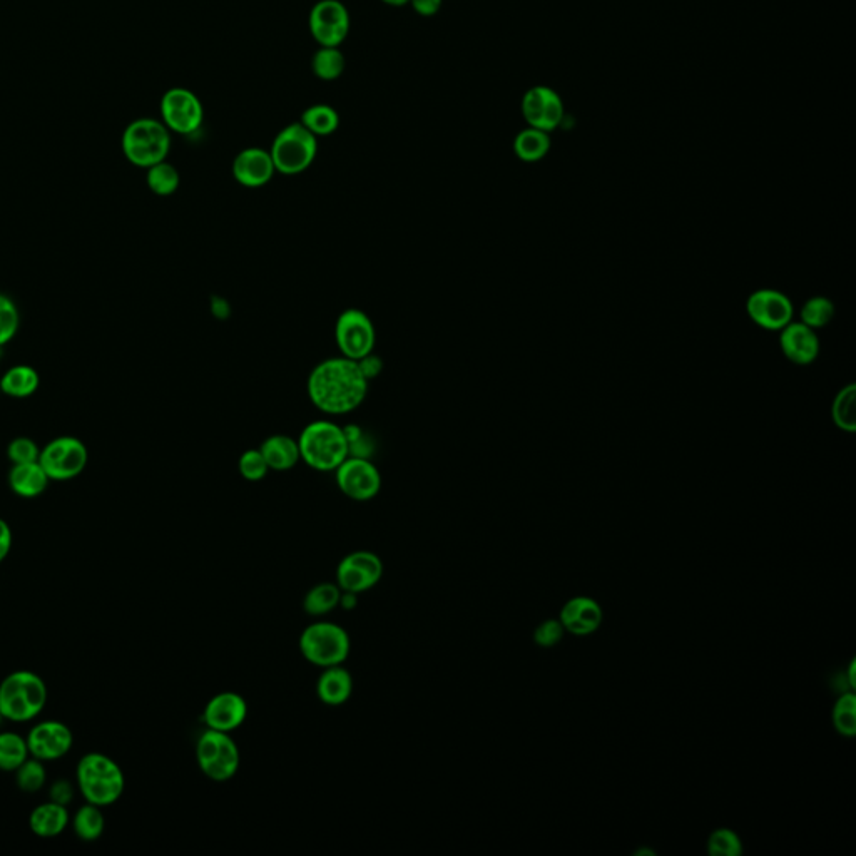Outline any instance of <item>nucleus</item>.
I'll return each instance as SVG.
<instances>
[{"instance_id": "48", "label": "nucleus", "mask_w": 856, "mask_h": 856, "mask_svg": "<svg viewBox=\"0 0 856 856\" xmlns=\"http://www.w3.org/2000/svg\"><path fill=\"white\" fill-rule=\"evenodd\" d=\"M382 2H385V4H388V6L402 7V6H407V4H408V2H410V0H382Z\"/></svg>"}, {"instance_id": "7", "label": "nucleus", "mask_w": 856, "mask_h": 856, "mask_svg": "<svg viewBox=\"0 0 856 856\" xmlns=\"http://www.w3.org/2000/svg\"><path fill=\"white\" fill-rule=\"evenodd\" d=\"M316 153V136L301 123L290 124L281 129L270 151L276 171L286 176H295L310 168Z\"/></svg>"}, {"instance_id": "6", "label": "nucleus", "mask_w": 856, "mask_h": 856, "mask_svg": "<svg viewBox=\"0 0 856 856\" xmlns=\"http://www.w3.org/2000/svg\"><path fill=\"white\" fill-rule=\"evenodd\" d=\"M300 651L308 663L318 668L340 666L350 654V637L335 622H313L301 632Z\"/></svg>"}, {"instance_id": "35", "label": "nucleus", "mask_w": 856, "mask_h": 856, "mask_svg": "<svg viewBox=\"0 0 856 856\" xmlns=\"http://www.w3.org/2000/svg\"><path fill=\"white\" fill-rule=\"evenodd\" d=\"M835 316V305L825 296H813L806 301L801 308V323H805L806 327L823 328L833 320Z\"/></svg>"}, {"instance_id": "30", "label": "nucleus", "mask_w": 856, "mask_h": 856, "mask_svg": "<svg viewBox=\"0 0 856 856\" xmlns=\"http://www.w3.org/2000/svg\"><path fill=\"white\" fill-rule=\"evenodd\" d=\"M301 124L318 138V136H330L335 133L340 126V118L332 106L315 104L303 113Z\"/></svg>"}, {"instance_id": "8", "label": "nucleus", "mask_w": 856, "mask_h": 856, "mask_svg": "<svg viewBox=\"0 0 856 856\" xmlns=\"http://www.w3.org/2000/svg\"><path fill=\"white\" fill-rule=\"evenodd\" d=\"M196 760L204 776L223 783L240 770V749L230 733L208 729L196 744Z\"/></svg>"}, {"instance_id": "10", "label": "nucleus", "mask_w": 856, "mask_h": 856, "mask_svg": "<svg viewBox=\"0 0 856 856\" xmlns=\"http://www.w3.org/2000/svg\"><path fill=\"white\" fill-rule=\"evenodd\" d=\"M86 445L76 437H59L41 450L39 464L51 480H71L86 469Z\"/></svg>"}, {"instance_id": "23", "label": "nucleus", "mask_w": 856, "mask_h": 856, "mask_svg": "<svg viewBox=\"0 0 856 856\" xmlns=\"http://www.w3.org/2000/svg\"><path fill=\"white\" fill-rule=\"evenodd\" d=\"M260 452L265 457L270 470L275 472L291 470L301 460L298 440L283 434L270 435L261 444Z\"/></svg>"}, {"instance_id": "27", "label": "nucleus", "mask_w": 856, "mask_h": 856, "mask_svg": "<svg viewBox=\"0 0 856 856\" xmlns=\"http://www.w3.org/2000/svg\"><path fill=\"white\" fill-rule=\"evenodd\" d=\"M514 151L517 158L525 163H537L546 158L551 151V139L546 131L529 128L520 131L514 141Z\"/></svg>"}, {"instance_id": "38", "label": "nucleus", "mask_w": 856, "mask_h": 856, "mask_svg": "<svg viewBox=\"0 0 856 856\" xmlns=\"http://www.w3.org/2000/svg\"><path fill=\"white\" fill-rule=\"evenodd\" d=\"M708 851L713 856H739L743 853V843L733 830L718 828L709 835Z\"/></svg>"}, {"instance_id": "45", "label": "nucleus", "mask_w": 856, "mask_h": 856, "mask_svg": "<svg viewBox=\"0 0 856 856\" xmlns=\"http://www.w3.org/2000/svg\"><path fill=\"white\" fill-rule=\"evenodd\" d=\"M410 4L418 16L432 17L440 11L442 0H410Z\"/></svg>"}, {"instance_id": "40", "label": "nucleus", "mask_w": 856, "mask_h": 856, "mask_svg": "<svg viewBox=\"0 0 856 856\" xmlns=\"http://www.w3.org/2000/svg\"><path fill=\"white\" fill-rule=\"evenodd\" d=\"M19 328V311L14 301L0 295V347L11 342Z\"/></svg>"}, {"instance_id": "15", "label": "nucleus", "mask_w": 856, "mask_h": 856, "mask_svg": "<svg viewBox=\"0 0 856 856\" xmlns=\"http://www.w3.org/2000/svg\"><path fill=\"white\" fill-rule=\"evenodd\" d=\"M749 318L768 332H781L793 320V303L776 290H758L746 301Z\"/></svg>"}, {"instance_id": "11", "label": "nucleus", "mask_w": 856, "mask_h": 856, "mask_svg": "<svg viewBox=\"0 0 856 856\" xmlns=\"http://www.w3.org/2000/svg\"><path fill=\"white\" fill-rule=\"evenodd\" d=\"M164 126L178 134H193L203 124V104L194 92L174 87L161 99Z\"/></svg>"}, {"instance_id": "49", "label": "nucleus", "mask_w": 856, "mask_h": 856, "mask_svg": "<svg viewBox=\"0 0 856 856\" xmlns=\"http://www.w3.org/2000/svg\"><path fill=\"white\" fill-rule=\"evenodd\" d=\"M2 721H4V716H2V714H0V724H2Z\"/></svg>"}, {"instance_id": "20", "label": "nucleus", "mask_w": 856, "mask_h": 856, "mask_svg": "<svg viewBox=\"0 0 856 856\" xmlns=\"http://www.w3.org/2000/svg\"><path fill=\"white\" fill-rule=\"evenodd\" d=\"M780 345L783 355L796 365H808L820 353V340L805 323H788L781 330Z\"/></svg>"}, {"instance_id": "42", "label": "nucleus", "mask_w": 856, "mask_h": 856, "mask_svg": "<svg viewBox=\"0 0 856 856\" xmlns=\"http://www.w3.org/2000/svg\"><path fill=\"white\" fill-rule=\"evenodd\" d=\"M564 626H562L561 621H554V619H549V621H544L542 624L537 626L534 632V641L537 646H541V648H554L556 644L561 642L562 636H564Z\"/></svg>"}, {"instance_id": "31", "label": "nucleus", "mask_w": 856, "mask_h": 856, "mask_svg": "<svg viewBox=\"0 0 856 856\" xmlns=\"http://www.w3.org/2000/svg\"><path fill=\"white\" fill-rule=\"evenodd\" d=\"M31 756L27 739L21 734L2 731L0 733V770L16 771Z\"/></svg>"}, {"instance_id": "17", "label": "nucleus", "mask_w": 856, "mask_h": 856, "mask_svg": "<svg viewBox=\"0 0 856 856\" xmlns=\"http://www.w3.org/2000/svg\"><path fill=\"white\" fill-rule=\"evenodd\" d=\"M74 736L61 721H42L29 731L27 748L37 760L54 761L71 751Z\"/></svg>"}, {"instance_id": "44", "label": "nucleus", "mask_w": 856, "mask_h": 856, "mask_svg": "<svg viewBox=\"0 0 856 856\" xmlns=\"http://www.w3.org/2000/svg\"><path fill=\"white\" fill-rule=\"evenodd\" d=\"M357 363L360 370H362L363 377L367 378L368 382L382 373L383 362L377 355H373V353H370L367 357H363L362 360H358Z\"/></svg>"}, {"instance_id": "26", "label": "nucleus", "mask_w": 856, "mask_h": 856, "mask_svg": "<svg viewBox=\"0 0 856 856\" xmlns=\"http://www.w3.org/2000/svg\"><path fill=\"white\" fill-rule=\"evenodd\" d=\"M39 373L27 365H17L7 370L0 378V392L12 398L31 397L39 388Z\"/></svg>"}, {"instance_id": "13", "label": "nucleus", "mask_w": 856, "mask_h": 856, "mask_svg": "<svg viewBox=\"0 0 856 856\" xmlns=\"http://www.w3.org/2000/svg\"><path fill=\"white\" fill-rule=\"evenodd\" d=\"M310 32L321 47H338L347 39L350 16L338 0H320L310 12Z\"/></svg>"}, {"instance_id": "1", "label": "nucleus", "mask_w": 856, "mask_h": 856, "mask_svg": "<svg viewBox=\"0 0 856 856\" xmlns=\"http://www.w3.org/2000/svg\"><path fill=\"white\" fill-rule=\"evenodd\" d=\"M306 390L320 412L347 415L355 412L367 397L368 380L357 362L345 357L330 358L311 370Z\"/></svg>"}, {"instance_id": "29", "label": "nucleus", "mask_w": 856, "mask_h": 856, "mask_svg": "<svg viewBox=\"0 0 856 856\" xmlns=\"http://www.w3.org/2000/svg\"><path fill=\"white\" fill-rule=\"evenodd\" d=\"M72 828L77 838H81L82 841L99 840L106 828L101 806L92 805V803L81 806L72 818Z\"/></svg>"}, {"instance_id": "41", "label": "nucleus", "mask_w": 856, "mask_h": 856, "mask_svg": "<svg viewBox=\"0 0 856 856\" xmlns=\"http://www.w3.org/2000/svg\"><path fill=\"white\" fill-rule=\"evenodd\" d=\"M7 457L11 460L12 465L32 464V462H39L41 450L34 440L19 437V439L12 440L7 447Z\"/></svg>"}, {"instance_id": "34", "label": "nucleus", "mask_w": 856, "mask_h": 856, "mask_svg": "<svg viewBox=\"0 0 856 856\" xmlns=\"http://www.w3.org/2000/svg\"><path fill=\"white\" fill-rule=\"evenodd\" d=\"M148 186L154 194L158 196H171L176 193L179 188V173L178 169L174 168L173 164L161 161L148 168V176H146Z\"/></svg>"}, {"instance_id": "39", "label": "nucleus", "mask_w": 856, "mask_h": 856, "mask_svg": "<svg viewBox=\"0 0 856 856\" xmlns=\"http://www.w3.org/2000/svg\"><path fill=\"white\" fill-rule=\"evenodd\" d=\"M238 469H240L241 477L248 482H260L270 472V467L266 464L260 449L246 450L245 454L240 457Z\"/></svg>"}, {"instance_id": "4", "label": "nucleus", "mask_w": 856, "mask_h": 856, "mask_svg": "<svg viewBox=\"0 0 856 856\" xmlns=\"http://www.w3.org/2000/svg\"><path fill=\"white\" fill-rule=\"evenodd\" d=\"M46 703V683L36 673L16 671L0 683V714L7 721H32L42 713Z\"/></svg>"}, {"instance_id": "22", "label": "nucleus", "mask_w": 856, "mask_h": 856, "mask_svg": "<svg viewBox=\"0 0 856 856\" xmlns=\"http://www.w3.org/2000/svg\"><path fill=\"white\" fill-rule=\"evenodd\" d=\"M316 693H318V698L328 706H340V704L347 703L353 693L352 674L348 673L342 664L325 668V671L318 678V683H316Z\"/></svg>"}, {"instance_id": "47", "label": "nucleus", "mask_w": 856, "mask_h": 856, "mask_svg": "<svg viewBox=\"0 0 856 856\" xmlns=\"http://www.w3.org/2000/svg\"><path fill=\"white\" fill-rule=\"evenodd\" d=\"M211 311H213V315L218 318V320H225L228 318L231 313V306L225 298H221V296H213V300H211Z\"/></svg>"}, {"instance_id": "28", "label": "nucleus", "mask_w": 856, "mask_h": 856, "mask_svg": "<svg viewBox=\"0 0 856 856\" xmlns=\"http://www.w3.org/2000/svg\"><path fill=\"white\" fill-rule=\"evenodd\" d=\"M340 596H342V589L338 587V584L321 582L308 591L305 599H303V609L310 616H325L328 612H332L335 607H338Z\"/></svg>"}, {"instance_id": "33", "label": "nucleus", "mask_w": 856, "mask_h": 856, "mask_svg": "<svg viewBox=\"0 0 856 856\" xmlns=\"http://www.w3.org/2000/svg\"><path fill=\"white\" fill-rule=\"evenodd\" d=\"M311 67L323 81H335L345 71V57L338 51V47H321L313 57Z\"/></svg>"}, {"instance_id": "16", "label": "nucleus", "mask_w": 856, "mask_h": 856, "mask_svg": "<svg viewBox=\"0 0 856 856\" xmlns=\"http://www.w3.org/2000/svg\"><path fill=\"white\" fill-rule=\"evenodd\" d=\"M522 114L530 128L549 133L561 126L564 119V102L551 87L535 86L525 92Z\"/></svg>"}, {"instance_id": "37", "label": "nucleus", "mask_w": 856, "mask_h": 856, "mask_svg": "<svg viewBox=\"0 0 856 856\" xmlns=\"http://www.w3.org/2000/svg\"><path fill=\"white\" fill-rule=\"evenodd\" d=\"M46 778V768L42 765V761L34 756L27 758L16 770L17 786L24 793H37L42 786L46 785Z\"/></svg>"}, {"instance_id": "21", "label": "nucleus", "mask_w": 856, "mask_h": 856, "mask_svg": "<svg viewBox=\"0 0 856 856\" xmlns=\"http://www.w3.org/2000/svg\"><path fill=\"white\" fill-rule=\"evenodd\" d=\"M562 626L576 636H587L602 624V609L592 597H572L561 611Z\"/></svg>"}, {"instance_id": "43", "label": "nucleus", "mask_w": 856, "mask_h": 856, "mask_svg": "<svg viewBox=\"0 0 856 856\" xmlns=\"http://www.w3.org/2000/svg\"><path fill=\"white\" fill-rule=\"evenodd\" d=\"M74 793L76 790H74L71 781L57 780L49 790V798L57 805L69 806L74 800Z\"/></svg>"}, {"instance_id": "2", "label": "nucleus", "mask_w": 856, "mask_h": 856, "mask_svg": "<svg viewBox=\"0 0 856 856\" xmlns=\"http://www.w3.org/2000/svg\"><path fill=\"white\" fill-rule=\"evenodd\" d=\"M298 447L301 460L318 472H335L350 457L343 427L328 420L308 423L298 437Z\"/></svg>"}, {"instance_id": "46", "label": "nucleus", "mask_w": 856, "mask_h": 856, "mask_svg": "<svg viewBox=\"0 0 856 856\" xmlns=\"http://www.w3.org/2000/svg\"><path fill=\"white\" fill-rule=\"evenodd\" d=\"M12 549V530L6 520L0 519V564L6 561Z\"/></svg>"}, {"instance_id": "19", "label": "nucleus", "mask_w": 856, "mask_h": 856, "mask_svg": "<svg viewBox=\"0 0 856 856\" xmlns=\"http://www.w3.org/2000/svg\"><path fill=\"white\" fill-rule=\"evenodd\" d=\"M276 169L270 151L248 148L241 151L233 163V176L245 188H261L270 183Z\"/></svg>"}, {"instance_id": "18", "label": "nucleus", "mask_w": 856, "mask_h": 856, "mask_svg": "<svg viewBox=\"0 0 856 856\" xmlns=\"http://www.w3.org/2000/svg\"><path fill=\"white\" fill-rule=\"evenodd\" d=\"M248 718V703L240 694L226 693L216 694L209 699L204 708V724L208 729H216L223 733H231L240 728Z\"/></svg>"}, {"instance_id": "14", "label": "nucleus", "mask_w": 856, "mask_h": 856, "mask_svg": "<svg viewBox=\"0 0 856 856\" xmlns=\"http://www.w3.org/2000/svg\"><path fill=\"white\" fill-rule=\"evenodd\" d=\"M383 562L377 554L357 551L348 554L337 567V584L342 591L362 592L382 581Z\"/></svg>"}, {"instance_id": "9", "label": "nucleus", "mask_w": 856, "mask_h": 856, "mask_svg": "<svg viewBox=\"0 0 856 856\" xmlns=\"http://www.w3.org/2000/svg\"><path fill=\"white\" fill-rule=\"evenodd\" d=\"M335 342L342 357L350 358L353 362L373 353L377 333L370 316L357 308H348L340 313L335 325Z\"/></svg>"}, {"instance_id": "5", "label": "nucleus", "mask_w": 856, "mask_h": 856, "mask_svg": "<svg viewBox=\"0 0 856 856\" xmlns=\"http://www.w3.org/2000/svg\"><path fill=\"white\" fill-rule=\"evenodd\" d=\"M121 144L129 163L138 168H151L168 158L171 134L164 123L156 119H138L126 128Z\"/></svg>"}, {"instance_id": "24", "label": "nucleus", "mask_w": 856, "mask_h": 856, "mask_svg": "<svg viewBox=\"0 0 856 856\" xmlns=\"http://www.w3.org/2000/svg\"><path fill=\"white\" fill-rule=\"evenodd\" d=\"M49 480L51 479L47 477L39 462L12 465L11 472H9V485H11L12 492L19 497H24V499L39 497L47 489Z\"/></svg>"}, {"instance_id": "25", "label": "nucleus", "mask_w": 856, "mask_h": 856, "mask_svg": "<svg viewBox=\"0 0 856 856\" xmlns=\"http://www.w3.org/2000/svg\"><path fill=\"white\" fill-rule=\"evenodd\" d=\"M69 811L67 806L57 805L54 801L37 806L29 818V825L34 835L41 838H54L61 835L69 825Z\"/></svg>"}, {"instance_id": "32", "label": "nucleus", "mask_w": 856, "mask_h": 856, "mask_svg": "<svg viewBox=\"0 0 856 856\" xmlns=\"http://www.w3.org/2000/svg\"><path fill=\"white\" fill-rule=\"evenodd\" d=\"M855 398L856 388L853 383H850L848 387L843 388L836 395L833 408H831V415H833V422L836 423V427H840L841 430L850 432V434L855 432L856 428Z\"/></svg>"}, {"instance_id": "3", "label": "nucleus", "mask_w": 856, "mask_h": 856, "mask_svg": "<svg viewBox=\"0 0 856 856\" xmlns=\"http://www.w3.org/2000/svg\"><path fill=\"white\" fill-rule=\"evenodd\" d=\"M77 785L87 803L111 806L123 796L126 778L116 761L101 753L82 756L76 770Z\"/></svg>"}, {"instance_id": "36", "label": "nucleus", "mask_w": 856, "mask_h": 856, "mask_svg": "<svg viewBox=\"0 0 856 856\" xmlns=\"http://www.w3.org/2000/svg\"><path fill=\"white\" fill-rule=\"evenodd\" d=\"M833 724L836 731L846 738H853L856 733V698L855 694L845 691L836 701L833 708Z\"/></svg>"}, {"instance_id": "12", "label": "nucleus", "mask_w": 856, "mask_h": 856, "mask_svg": "<svg viewBox=\"0 0 856 856\" xmlns=\"http://www.w3.org/2000/svg\"><path fill=\"white\" fill-rule=\"evenodd\" d=\"M335 479L338 489L342 490L348 499L357 502L372 500L382 489V475L370 459L362 457H348L335 470Z\"/></svg>"}]
</instances>
